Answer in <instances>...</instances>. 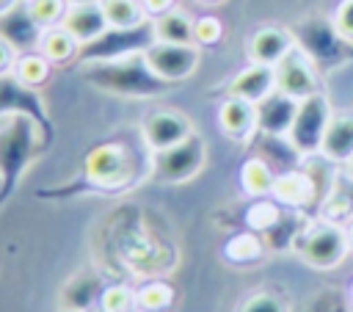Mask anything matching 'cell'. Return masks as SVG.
<instances>
[{"label": "cell", "mask_w": 353, "mask_h": 312, "mask_svg": "<svg viewBox=\"0 0 353 312\" xmlns=\"http://www.w3.org/2000/svg\"><path fill=\"white\" fill-rule=\"evenodd\" d=\"M218 127L232 141H251L256 133V108L245 99L226 97L218 108Z\"/></svg>", "instance_id": "20"}, {"label": "cell", "mask_w": 353, "mask_h": 312, "mask_svg": "<svg viewBox=\"0 0 353 312\" xmlns=\"http://www.w3.org/2000/svg\"><path fill=\"white\" fill-rule=\"evenodd\" d=\"M11 72H14L25 86L41 88V86L50 80V75H52V64H50L39 50H30V52H19V55H17V64H14Z\"/></svg>", "instance_id": "28"}, {"label": "cell", "mask_w": 353, "mask_h": 312, "mask_svg": "<svg viewBox=\"0 0 353 312\" xmlns=\"http://www.w3.org/2000/svg\"><path fill=\"white\" fill-rule=\"evenodd\" d=\"M207 163V144L199 133H190L185 141L160 149L152 155V179L160 185L190 182Z\"/></svg>", "instance_id": "5"}, {"label": "cell", "mask_w": 353, "mask_h": 312, "mask_svg": "<svg viewBox=\"0 0 353 312\" xmlns=\"http://www.w3.org/2000/svg\"><path fill=\"white\" fill-rule=\"evenodd\" d=\"M61 28H66L80 44H88V41L99 39L108 30V19H105V11H102L99 0H94V3H72L66 8V17H63Z\"/></svg>", "instance_id": "19"}, {"label": "cell", "mask_w": 353, "mask_h": 312, "mask_svg": "<svg viewBox=\"0 0 353 312\" xmlns=\"http://www.w3.org/2000/svg\"><path fill=\"white\" fill-rule=\"evenodd\" d=\"M52 135L22 113L0 116V204H6L25 171L50 149Z\"/></svg>", "instance_id": "2"}, {"label": "cell", "mask_w": 353, "mask_h": 312, "mask_svg": "<svg viewBox=\"0 0 353 312\" xmlns=\"http://www.w3.org/2000/svg\"><path fill=\"white\" fill-rule=\"evenodd\" d=\"M193 36H196V44H199V47H212V44L221 41L223 25H221L218 17L204 14V17H199V19L193 22Z\"/></svg>", "instance_id": "34"}, {"label": "cell", "mask_w": 353, "mask_h": 312, "mask_svg": "<svg viewBox=\"0 0 353 312\" xmlns=\"http://www.w3.org/2000/svg\"><path fill=\"white\" fill-rule=\"evenodd\" d=\"M8 113L30 116L33 121H39L52 135V121L47 116L44 97L39 94V88L25 86L14 72L0 75V116H8Z\"/></svg>", "instance_id": "11"}, {"label": "cell", "mask_w": 353, "mask_h": 312, "mask_svg": "<svg viewBox=\"0 0 353 312\" xmlns=\"http://www.w3.org/2000/svg\"><path fill=\"white\" fill-rule=\"evenodd\" d=\"M292 47H295L292 30L268 25V28H259V30L248 39V58H251V64L276 66Z\"/></svg>", "instance_id": "18"}, {"label": "cell", "mask_w": 353, "mask_h": 312, "mask_svg": "<svg viewBox=\"0 0 353 312\" xmlns=\"http://www.w3.org/2000/svg\"><path fill=\"white\" fill-rule=\"evenodd\" d=\"M152 155L143 135L108 138L83 155L80 174L61 193H127L152 179Z\"/></svg>", "instance_id": "1"}, {"label": "cell", "mask_w": 353, "mask_h": 312, "mask_svg": "<svg viewBox=\"0 0 353 312\" xmlns=\"http://www.w3.org/2000/svg\"><path fill=\"white\" fill-rule=\"evenodd\" d=\"M347 298H350V306H353V284H350V290H347Z\"/></svg>", "instance_id": "43"}, {"label": "cell", "mask_w": 353, "mask_h": 312, "mask_svg": "<svg viewBox=\"0 0 353 312\" xmlns=\"http://www.w3.org/2000/svg\"><path fill=\"white\" fill-rule=\"evenodd\" d=\"M301 99H292L287 94H281L279 88L273 94H268L262 102H256V130L259 133H270V135H287L295 119Z\"/></svg>", "instance_id": "17"}, {"label": "cell", "mask_w": 353, "mask_h": 312, "mask_svg": "<svg viewBox=\"0 0 353 312\" xmlns=\"http://www.w3.org/2000/svg\"><path fill=\"white\" fill-rule=\"evenodd\" d=\"M292 39H295V47L303 50L317 69H334L353 58V41H347L336 30L334 19H325V17L301 19L292 28Z\"/></svg>", "instance_id": "4"}, {"label": "cell", "mask_w": 353, "mask_h": 312, "mask_svg": "<svg viewBox=\"0 0 353 312\" xmlns=\"http://www.w3.org/2000/svg\"><path fill=\"white\" fill-rule=\"evenodd\" d=\"M273 193H276V199L284 202V204L314 207V191H312V182H309V177L303 174V168L276 177V188H273Z\"/></svg>", "instance_id": "24"}, {"label": "cell", "mask_w": 353, "mask_h": 312, "mask_svg": "<svg viewBox=\"0 0 353 312\" xmlns=\"http://www.w3.org/2000/svg\"><path fill=\"white\" fill-rule=\"evenodd\" d=\"M259 251L262 248H259V243L251 235H240V237L229 240V246H226V257L234 260V262H248V260L259 257Z\"/></svg>", "instance_id": "35"}, {"label": "cell", "mask_w": 353, "mask_h": 312, "mask_svg": "<svg viewBox=\"0 0 353 312\" xmlns=\"http://www.w3.org/2000/svg\"><path fill=\"white\" fill-rule=\"evenodd\" d=\"M80 41L66 30V28H47L44 36H41V44H39V52L55 66V64H72L77 61L80 55Z\"/></svg>", "instance_id": "23"}, {"label": "cell", "mask_w": 353, "mask_h": 312, "mask_svg": "<svg viewBox=\"0 0 353 312\" xmlns=\"http://www.w3.org/2000/svg\"><path fill=\"white\" fill-rule=\"evenodd\" d=\"M323 210H325V221H334V224L353 221V177L336 174L334 188L323 202Z\"/></svg>", "instance_id": "25"}, {"label": "cell", "mask_w": 353, "mask_h": 312, "mask_svg": "<svg viewBox=\"0 0 353 312\" xmlns=\"http://www.w3.org/2000/svg\"><path fill=\"white\" fill-rule=\"evenodd\" d=\"M154 41V28L152 19L138 25V28H108L99 39L88 41L80 47L77 61H110V58H124L132 52H143Z\"/></svg>", "instance_id": "8"}, {"label": "cell", "mask_w": 353, "mask_h": 312, "mask_svg": "<svg viewBox=\"0 0 353 312\" xmlns=\"http://www.w3.org/2000/svg\"><path fill=\"white\" fill-rule=\"evenodd\" d=\"M240 182H243V191L248 196H268L276 188V171L251 155L240 168Z\"/></svg>", "instance_id": "27"}, {"label": "cell", "mask_w": 353, "mask_h": 312, "mask_svg": "<svg viewBox=\"0 0 353 312\" xmlns=\"http://www.w3.org/2000/svg\"><path fill=\"white\" fill-rule=\"evenodd\" d=\"M80 77L91 88L102 94L124 97V99H152L174 88L171 83H165L163 77L152 72L143 52H132V55L110 58V61H85L80 64Z\"/></svg>", "instance_id": "3"}, {"label": "cell", "mask_w": 353, "mask_h": 312, "mask_svg": "<svg viewBox=\"0 0 353 312\" xmlns=\"http://www.w3.org/2000/svg\"><path fill=\"white\" fill-rule=\"evenodd\" d=\"M334 25H336V30H339L347 41H353V0H342V3L336 6V11H334Z\"/></svg>", "instance_id": "36"}, {"label": "cell", "mask_w": 353, "mask_h": 312, "mask_svg": "<svg viewBox=\"0 0 353 312\" xmlns=\"http://www.w3.org/2000/svg\"><path fill=\"white\" fill-rule=\"evenodd\" d=\"M28 8L33 14V19L47 30V28H58L63 22L69 3L66 0H28Z\"/></svg>", "instance_id": "30"}, {"label": "cell", "mask_w": 353, "mask_h": 312, "mask_svg": "<svg viewBox=\"0 0 353 312\" xmlns=\"http://www.w3.org/2000/svg\"><path fill=\"white\" fill-rule=\"evenodd\" d=\"M141 3H143V8H146L149 17H160V14L171 11L176 0H141Z\"/></svg>", "instance_id": "38"}, {"label": "cell", "mask_w": 353, "mask_h": 312, "mask_svg": "<svg viewBox=\"0 0 353 312\" xmlns=\"http://www.w3.org/2000/svg\"><path fill=\"white\" fill-rule=\"evenodd\" d=\"M108 312H138V304H135V290L116 282V284H108L105 293H102V301H99Z\"/></svg>", "instance_id": "32"}, {"label": "cell", "mask_w": 353, "mask_h": 312, "mask_svg": "<svg viewBox=\"0 0 353 312\" xmlns=\"http://www.w3.org/2000/svg\"><path fill=\"white\" fill-rule=\"evenodd\" d=\"M108 282L102 279L99 271L94 268H83L77 271L61 290V312H88L91 306H97L102 301Z\"/></svg>", "instance_id": "15"}, {"label": "cell", "mask_w": 353, "mask_h": 312, "mask_svg": "<svg viewBox=\"0 0 353 312\" xmlns=\"http://www.w3.org/2000/svg\"><path fill=\"white\" fill-rule=\"evenodd\" d=\"M345 229H347V240H350V248H353V221H350Z\"/></svg>", "instance_id": "39"}, {"label": "cell", "mask_w": 353, "mask_h": 312, "mask_svg": "<svg viewBox=\"0 0 353 312\" xmlns=\"http://www.w3.org/2000/svg\"><path fill=\"white\" fill-rule=\"evenodd\" d=\"M193 22L182 8H171L160 17H152V28H154V41H165V44H196L193 36Z\"/></svg>", "instance_id": "22"}, {"label": "cell", "mask_w": 353, "mask_h": 312, "mask_svg": "<svg viewBox=\"0 0 353 312\" xmlns=\"http://www.w3.org/2000/svg\"><path fill=\"white\" fill-rule=\"evenodd\" d=\"M320 155L331 160L334 166L353 163V113L350 110L331 116L323 144H320Z\"/></svg>", "instance_id": "21"}, {"label": "cell", "mask_w": 353, "mask_h": 312, "mask_svg": "<svg viewBox=\"0 0 353 312\" xmlns=\"http://www.w3.org/2000/svg\"><path fill=\"white\" fill-rule=\"evenodd\" d=\"M88 312H108V309H105V306H102V304H97V306H91V309H88Z\"/></svg>", "instance_id": "41"}, {"label": "cell", "mask_w": 353, "mask_h": 312, "mask_svg": "<svg viewBox=\"0 0 353 312\" xmlns=\"http://www.w3.org/2000/svg\"><path fill=\"white\" fill-rule=\"evenodd\" d=\"M99 6L105 11L108 28H138L152 19L141 0H99Z\"/></svg>", "instance_id": "26"}, {"label": "cell", "mask_w": 353, "mask_h": 312, "mask_svg": "<svg viewBox=\"0 0 353 312\" xmlns=\"http://www.w3.org/2000/svg\"><path fill=\"white\" fill-rule=\"evenodd\" d=\"M146 64L152 66V72L157 77H163L165 83L176 86L188 77H193V72L201 64V47L199 44H165V41H152L143 50Z\"/></svg>", "instance_id": "9"}, {"label": "cell", "mask_w": 353, "mask_h": 312, "mask_svg": "<svg viewBox=\"0 0 353 312\" xmlns=\"http://www.w3.org/2000/svg\"><path fill=\"white\" fill-rule=\"evenodd\" d=\"M66 3L72 6V3H94V0H66Z\"/></svg>", "instance_id": "44"}, {"label": "cell", "mask_w": 353, "mask_h": 312, "mask_svg": "<svg viewBox=\"0 0 353 312\" xmlns=\"http://www.w3.org/2000/svg\"><path fill=\"white\" fill-rule=\"evenodd\" d=\"M234 312H290V304L279 293L259 290V293H251L248 298H243Z\"/></svg>", "instance_id": "31"}, {"label": "cell", "mask_w": 353, "mask_h": 312, "mask_svg": "<svg viewBox=\"0 0 353 312\" xmlns=\"http://www.w3.org/2000/svg\"><path fill=\"white\" fill-rule=\"evenodd\" d=\"M17 55H19V52H17L8 41H3V39H0V75H6V72H11V69H14Z\"/></svg>", "instance_id": "37"}, {"label": "cell", "mask_w": 353, "mask_h": 312, "mask_svg": "<svg viewBox=\"0 0 353 312\" xmlns=\"http://www.w3.org/2000/svg\"><path fill=\"white\" fill-rule=\"evenodd\" d=\"M276 88L292 99H306L312 94L320 91V77H317V66L312 64V58L292 47L276 66Z\"/></svg>", "instance_id": "10"}, {"label": "cell", "mask_w": 353, "mask_h": 312, "mask_svg": "<svg viewBox=\"0 0 353 312\" xmlns=\"http://www.w3.org/2000/svg\"><path fill=\"white\" fill-rule=\"evenodd\" d=\"M190 133H193L190 119L182 110H168V108L146 113V119L141 124V135H143V141L152 152L168 149L179 141H185Z\"/></svg>", "instance_id": "13"}, {"label": "cell", "mask_w": 353, "mask_h": 312, "mask_svg": "<svg viewBox=\"0 0 353 312\" xmlns=\"http://www.w3.org/2000/svg\"><path fill=\"white\" fill-rule=\"evenodd\" d=\"M295 248H298L301 260L309 268H314V271H331L350 251L347 229H342V224H334V221H320L312 229H306L303 235H298Z\"/></svg>", "instance_id": "6"}, {"label": "cell", "mask_w": 353, "mask_h": 312, "mask_svg": "<svg viewBox=\"0 0 353 312\" xmlns=\"http://www.w3.org/2000/svg\"><path fill=\"white\" fill-rule=\"evenodd\" d=\"M11 3H17V0H0V11H3V8H8Z\"/></svg>", "instance_id": "42"}, {"label": "cell", "mask_w": 353, "mask_h": 312, "mask_svg": "<svg viewBox=\"0 0 353 312\" xmlns=\"http://www.w3.org/2000/svg\"><path fill=\"white\" fill-rule=\"evenodd\" d=\"M248 144H251V155L259 157L262 163H268L276 171V177L298 171L303 166V160H306L287 135H270V133H259L256 130Z\"/></svg>", "instance_id": "14"}, {"label": "cell", "mask_w": 353, "mask_h": 312, "mask_svg": "<svg viewBox=\"0 0 353 312\" xmlns=\"http://www.w3.org/2000/svg\"><path fill=\"white\" fill-rule=\"evenodd\" d=\"M273 91H276V69L265 66V64H248L226 86V97H237V99H245L251 105L262 102Z\"/></svg>", "instance_id": "16"}, {"label": "cell", "mask_w": 353, "mask_h": 312, "mask_svg": "<svg viewBox=\"0 0 353 312\" xmlns=\"http://www.w3.org/2000/svg\"><path fill=\"white\" fill-rule=\"evenodd\" d=\"M350 166H353V163H350Z\"/></svg>", "instance_id": "45"}, {"label": "cell", "mask_w": 353, "mask_h": 312, "mask_svg": "<svg viewBox=\"0 0 353 312\" xmlns=\"http://www.w3.org/2000/svg\"><path fill=\"white\" fill-rule=\"evenodd\" d=\"M41 36H44V28L33 19L28 0H17L0 11V39L8 41L17 52L39 50Z\"/></svg>", "instance_id": "12"}, {"label": "cell", "mask_w": 353, "mask_h": 312, "mask_svg": "<svg viewBox=\"0 0 353 312\" xmlns=\"http://www.w3.org/2000/svg\"><path fill=\"white\" fill-rule=\"evenodd\" d=\"M138 312H168L174 304V287L163 279H149L135 290Z\"/></svg>", "instance_id": "29"}, {"label": "cell", "mask_w": 353, "mask_h": 312, "mask_svg": "<svg viewBox=\"0 0 353 312\" xmlns=\"http://www.w3.org/2000/svg\"><path fill=\"white\" fill-rule=\"evenodd\" d=\"M331 116H334L331 102L323 91L298 102V110H295V119H292V127H290L287 138L295 144V149L303 157L320 152V144H323V135H325V127H328Z\"/></svg>", "instance_id": "7"}, {"label": "cell", "mask_w": 353, "mask_h": 312, "mask_svg": "<svg viewBox=\"0 0 353 312\" xmlns=\"http://www.w3.org/2000/svg\"><path fill=\"white\" fill-rule=\"evenodd\" d=\"M196 3H201V6H218V3H223V0H196Z\"/></svg>", "instance_id": "40"}, {"label": "cell", "mask_w": 353, "mask_h": 312, "mask_svg": "<svg viewBox=\"0 0 353 312\" xmlns=\"http://www.w3.org/2000/svg\"><path fill=\"white\" fill-rule=\"evenodd\" d=\"M306 312H353V306H350V298L339 287H325L309 301Z\"/></svg>", "instance_id": "33"}]
</instances>
